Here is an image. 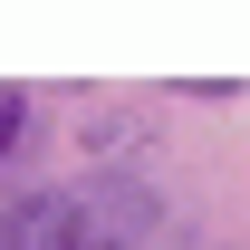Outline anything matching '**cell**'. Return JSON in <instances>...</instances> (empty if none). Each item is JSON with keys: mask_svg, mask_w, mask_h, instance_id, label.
<instances>
[{"mask_svg": "<svg viewBox=\"0 0 250 250\" xmlns=\"http://www.w3.org/2000/svg\"><path fill=\"white\" fill-rule=\"evenodd\" d=\"M145 231H154V192L116 183V173L20 192V202L0 212V250H135Z\"/></svg>", "mask_w": 250, "mask_h": 250, "instance_id": "1", "label": "cell"}, {"mask_svg": "<svg viewBox=\"0 0 250 250\" xmlns=\"http://www.w3.org/2000/svg\"><path fill=\"white\" fill-rule=\"evenodd\" d=\"M20 125H29V96H20V87H0V154L20 145Z\"/></svg>", "mask_w": 250, "mask_h": 250, "instance_id": "2", "label": "cell"}]
</instances>
